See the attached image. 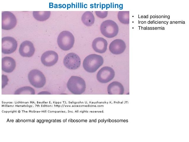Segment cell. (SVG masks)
<instances>
[{"instance_id":"obj_22","label":"cell","mask_w":189,"mask_h":142,"mask_svg":"<svg viewBox=\"0 0 189 142\" xmlns=\"http://www.w3.org/2000/svg\"><path fill=\"white\" fill-rule=\"evenodd\" d=\"M40 94V95H49L51 94L49 92L47 91H43L41 92H39V93L37 94Z\"/></svg>"},{"instance_id":"obj_17","label":"cell","mask_w":189,"mask_h":142,"mask_svg":"<svg viewBox=\"0 0 189 142\" xmlns=\"http://www.w3.org/2000/svg\"><path fill=\"white\" fill-rule=\"evenodd\" d=\"M51 15L50 11H33V16L36 20L43 21L48 19Z\"/></svg>"},{"instance_id":"obj_8","label":"cell","mask_w":189,"mask_h":142,"mask_svg":"<svg viewBox=\"0 0 189 142\" xmlns=\"http://www.w3.org/2000/svg\"><path fill=\"white\" fill-rule=\"evenodd\" d=\"M17 46V41L10 36L4 37L1 39V52L4 54H10L14 52Z\"/></svg>"},{"instance_id":"obj_13","label":"cell","mask_w":189,"mask_h":142,"mask_svg":"<svg viewBox=\"0 0 189 142\" xmlns=\"http://www.w3.org/2000/svg\"><path fill=\"white\" fill-rule=\"evenodd\" d=\"M107 40L101 37L95 38L92 43V47L94 50L100 53H105L107 50Z\"/></svg>"},{"instance_id":"obj_10","label":"cell","mask_w":189,"mask_h":142,"mask_svg":"<svg viewBox=\"0 0 189 142\" xmlns=\"http://www.w3.org/2000/svg\"><path fill=\"white\" fill-rule=\"evenodd\" d=\"M58 60L57 53L53 50H48L44 52L41 57L42 63L47 67L52 66L55 65Z\"/></svg>"},{"instance_id":"obj_19","label":"cell","mask_w":189,"mask_h":142,"mask_svg":"<svg viewBox=\"0 0 189 142\" xmlns=\"http://www.w3.org/2000/svg\"><path fill=\"white\" fill-rule=\"evenodd\" d=\"M118 18L119 21L124 24L129 23V12L120 11L118 14Z\"/></svg>"},{"instance_id":"obj_3","label":"cell","mask_w":189,"mask_h":142,"mask_svg":"<svg viewBox=\"0 0 189 142\" xmlns=\"http://www.w3.org/2000/svg\"><path fill=\"white\" fill-rule=\"evenodd\" d=\"M75 38L73 35L68 31H63L57 37L58 46L63 50L67 51L71 49L73 46Z\"/></svg>"},{"instance_id":"obj_1","label":"cell","mask_w":189,"mask_h":142,"mask_svg":"<svg viewBox=\"0 0 189 142\" xmlns=\"http://www.w3.org/2000/svg\"><path fill=\"white\" fill-rule=\"evenodd\" d=\"M104 62L102 57L96 54H91L85 58L83 62L84 69L87 72L92 73L95 72Z\"/></svg>"},{"instance_id":"obj_15","label":"cell","mask_w":189,"mask_h":142,"mask_svg":"<svg viewBox=\"0 0 189 142\" xmlns=\"http://www.w3.org/2000/svg\"><path fill=\"white\" fill-rule=\"evenodd\" d=\"M107 92L109 95H122L124 93L123 85L117 81H114L108 84L107 88Z\"/></svg>"},{"instance_id":"obj_21","label":"cell","mask_w":189,"mask_h":142,"mask_svg":"<svg viewBox=\"0 0 189 142\" xmlns=\"http://www.w3.org/2000/svg\"><path fill=\"white\" fill-rule=\"evenodd\" d=\"M8 80L7 76L4 75H2V88H4L7 84Z\"/></svg>"},{"instance_id":"obj_18","label":"cell","mask_w":189,"mask_h":142,"mask_svg":"<svg viewBox=\"0 0 189 142\" xmlns=\"http://www.w3.org/2000/svg\"><path fill=\"white\" fill-rule=\"evenodd\" d=\"M35 91L33 88L30 86H24L17 90L14 92L15 95L29 94L34 95Z\"/></svg>"},{"instance_id":"obj_4","label":"cell","mask_w":189,"mask_h":142,"mask_svg":"<svg viewBox=\"0 0 189 142\" xmlns=\"http://www.w3.org/2000/svg\"><path fill=\"white\" fill-rule=\"evenodd\" d=\"M102 34L106 37L112 38L116 36L118 32V27L114 21L108 20L103 22L100 26Z\"/></svg>"},{"instance_id":"obj_11","label":"cell","mask_w":189,"mask_h":142,"mask_svg":"<svg viewBox=\"0 0 189 142\" xmlns=\"http://www.w3.org/2000/svg\"><path fill=\"white\" fill-rule=\"evenodd\" d=\"M35 48L33 43L31 41L26 40L20 44L19 48V52L23 57H30L33 55Z\"/></svg>"},{"instance_id":"obj_6","label":"cell","mask_w":189,"mask_h":142,"mask_svg":"<svg viewBox=\"0 0 189 142\" xmlns=\"http://www.w3.org/2000/svg\"><path fill=\"white\" fill-rule=\"evenodd\" d=\"M115 73L112 68L105 66L102 68L97 72L96 78L98 82L106 83L112 80L115 76Z\"/></svg>"},{"instance_id":"obj_7","label":"cell","mask_w":189,"mask_h":142,"mask_svg":"<svg viewBox=\"0 0 189 142\" xmlns=\"http://www.w3.org/2000/svg\"><path fill=\"white\" fill-rule=\"evenodd\" d=\"M17 23L15 15L9 11H4L1 13V28L9 30L14 28Z\"/></svg>"},{"instance_id":"obj_14","label":"cell","mask_w":189,"mask_h":142,"mask_svg":"<svg viewBox=\"0 0 189 142\" xmlns=\"http://www.w3.org/2000/svg\"><path fill=\"white\" fill-rule=\"evenodd\" d=\"M16 63L15 60L10 57L3 58L1 60V69L3 71L7 73L12 72L15 69Z\"/></svg>"},{"instance_id":"obj_20","label":"cell","mask_w":189,"mask_h":142,"mask_svg":"<svg viewBox=\"0 0 189 142\" xmlns=\"http://www.w3.org/2000/svg\"><path fill=\"white\" fill-rule=\"evenodd\" d=\"M95 13L96 15L99 18H103L106 17L108 14L107 11H96Z\"/></svg>"},{"instance_id":"obj_9","label":"cell","mask_w":189,"mask_h":142,"mask_svg":"<svg viewBox=\"0 0 189 142\" xmlns=\"http://www.w3.org/2000/svg\"><path fill=\"white\" fill-rule=\"evenodd\" d=\"M63 63L65 66L70 70H75L78 68L81 64L79 56L73 52L67 54L64 57Z\"/></svg>"},{"instance_id":"obj_12","label":"cell","mask_w":189,"mask_h":142,"mask_svg":"<svg viewBox=\"0 0 189 142\" xmlns=\"http://www.w3.org/2000/svg\"><path fill=\"white\" fill-rule=\"evenodd\" d=\"M126 48L124 42L122 40L117 39L113 41L109 46L110 51L114 55H119L124 52Z\"/></svg>"},{"instance_id":"obj_5","label":"cell","mask_w":189,"mask_h":142,"mask_svg":"<svg viewBox=\"0 0 189 142\" xmlns=\"http://www.w3.org/2000/svg\"><path fill=\"white\" fill-rule=\"evenodd\" d=\"M28 78L30 83L36 88H41L45 85L46 80L44 74L41 71L37 69L31 71L28 75Z\"/></svg>"},{"instance_id":"obj_2","label":"cell","mask_w":189,"mask_h":142,"mask_svg":"<svg viewBox=\"0 0 189 142\" xmlns=\"http://www.w3.org/2000/svg\"><path fill=\"white\" fill-rule=\"evenodd\" d=\"M68 90L74 95H81L85 91L86 84L81 77L76 76L70 77L67 83Z\"/></svg>"},{"instance_id":"obj_16","label":"cell","mask_w":189,"mask_h":142,"mask_svg":"<svg viewBox=\"0 0 189 142\" xmlns=\"http://www.w3.org/2000/svg\"><path fill=\"white\" fill-rule=\"evenodd\" d=\"M81 20L83 23L87 26L92 25L94 23V17L93 13L90 11H87L82 15Z\"/></svg>"}]
</instances>
